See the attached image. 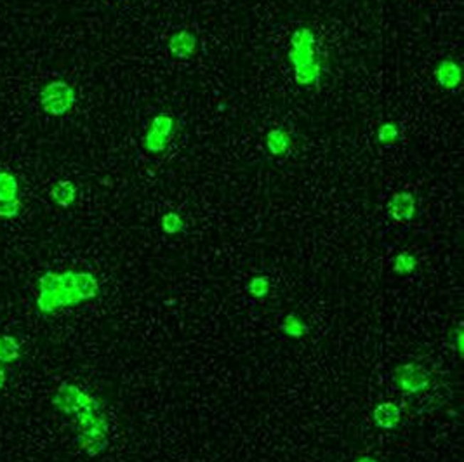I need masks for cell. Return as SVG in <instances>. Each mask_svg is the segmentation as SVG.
<instances>
[{
  "label": "cell",
  "mask_w": 464,
  "mask_h": 462,
  "mask_svg": "<svg viewBox=\"0 0 464 462\" xmlns=\"http://www.w3.org/2000/svg\"><path fill=\"white\" fill-rule=\"evenodd\" d=\"M294 70V80L301 87L317 85L322 78V65L317 53V37L312 28H297L290 35V47L287 53Z\"/></svg>",
  "instance_id": "6da1fadb"
},
{
  "label": "cell",
  "mask_w": 464,
  "mask_h": 462,
  "mask_svg": "<svg viewBox=\"0 0 464 462\" xmlns=\"http://www.w3.org/2000/svg\"><path fill=\"white\" fill-rule=\"evenodd\" d=\"M38 103L51 117H65L77 103V93L66 80H51L41 89Z\"/></svg>",
  "instance_id": "7a4b0ae2"
},
{
  "label": "cell",
  "mask_w": 464,
  "mask_h": 462,
  "mask_svg": "<svg viewBox=\"0 0 464 462\" xmlns=\"http://www.w3.org/2000/svg\"><path fill=\"white\" fill-rule=\"evenodd\" d=\"M176 130V120L174 117L169 113H159L152 118L150 125H148L147 132L143 136V148L144 152L157 155L167 149L169 143H171L172 136Z\"/></svg>",
  "instance_id": "3957f363"
},
{
  "label": "cell",
  "mask_w": 464,
  "mask_h": 462,
  "mask_svg": "<svg viewBox=\"0 0 464 462\" xmlns=\"http://www.w3.org/2000/svg\"><path fill=\"white\" fill-rule=\"evenodd\" d=\"M396 388L407 394H419L431 384V374L418 363H404L393 370Z\"/></svg>",
  "instance_id": "277c9868"
},
{
  "label": "cell",
  "mask_w": 464,
  "mask_h": 462,
  "mask_svg": "<svg viewBox=\"0 0 464 462\" xmlns=\"http://www.w3.org/2000/svg\"><path fill=\"white\" fill-rule=\"evenodd\" d=\"M89 393L82 388H78L75 384H70V382H65L58 388L56 393H54L53 405L54 409L60 410L65 416H75L78 410L82 409L88 400Z\"/></svg>",
  "instance_id": "5b68a950"
},
{
  "label": "cell",
  "mask_w": 464,
  "mask_h": 462,
  "mask_svg": "<svg viewBox=\"0 0 464 462\" xmlns=\"http://www.w3.org/2000/svg\"><path fill=\"white\" fill-rule=\"evenodd\" d=\"M418 212V200L411 191H396L388 202V216L395 223H411Z\"/></svg>",
  "instance_id": "8992f818"
},
{
  "label": "cell",
  "mask_w": 464,
  "mask_h": 462,
  "mask_svg": "<svg viewBox=\"0 0 464 462\" xmlns=\"http://www.w3.org/2000/svg\"><path fill=\"white\" fill-rule=\"evenodd\" d=\"M433 75L436 84H438V87H442L443 90H455L463 82L461 65L450 58L440 59L436 63Z\"/></svg>",
  "instance_id": "52a82bcc"
},
{
  "label": "cell",
  "mask_w": 464,
  "mask_h": 462,
  "mask_svg": "<svg viewBox=\"0 0 464 462\" xmlns=\"http://www.w3.org/2000/svg\"><path fill=\"white\" fill-rule=\"evenodd\" d=\"M167 51L178 59H190L199 51V38L191 30H178L169 38Z\"/></svg>",
  "instance_id": "ba28073f"
},
{
  "label": "cell",
  "mask_w": 464,
  "mask_h": 462,
  "mask_svg": "<svg viewBox=\"0 0 464 462\" xmlns=\"http://www.w3.org/2000/svg\"><path fill=\"white\" fill-rule=\"evenodd\" d=\"M372 421L379 429H395L402 421V409L395 401H381L372 410Z\"/></svg>",
  "instance_id": "9c48e42d"
},
{
  "label": "cell",
  "mask_w": 464,
  "mask_h": 462,
  "mask_svg": "<svg viewBox=\"0 0 464 462\" xmlns=\"http://www.w3.org/2000/svg\"><path fill=\"white\" fill-rule=\"evenodd\" d=\"M77 445L78 448L89 457L101 456L106 448H108L110 440L106 431H84L77 433Z\"/></svg>",
  "instance_id": "30bf717a"
},
{
  "label": "cell",
  "mask_w": 464,
  "mask_h": 462,
  "mask_svg": "<svg viewBox=\"0 0 464 462\" xmlns=\"http://www.w3.org/2000/svg\"><path fill=\"white\" fill-rule=\"evenodd\" d=\"M266 149L270 152V155L277 157V159H282V157H287L292 149V136L289 132L280 127H273L268 130L266 134Z\"/></svg>",
  "instance_id": "8fae6325"
},
{
  "label": "cell",
  "mask_w": 464,
  "mask_h": 462,
  "mask_svg": "<svg viewBox=\"0 0 464 462\" xmlns=\"http://www.w3.org/2000/svg\"><path fill=\"white\" fill-rule=\"evenodd\" d=\"M78 195V189L75 187V183L70 179H60L58 183H54V187L51 188L49 196L58 207L61 209H68L75 204Z\"/></svg>",
  "instance_id": "7c38bea8"
},
{
  "label": "cell",
  "mask_w": 464,
  "mask_h": 462,
  "mask_svg": "<svg viewBox=\"0 0 464 462\" xmlns=\"http://www.w3.org/2000/svg\"><path fill=\"white\" fill-rule=\"evenodd\" d=\"M75 289L80 301H93L100 295V282L89 271H75Z\"/></svg>",
  "instance_id": "4fadbf2b"
},
{
  "label": "cell",
  "mask_w": 464,
  "mask_h": 462,
  "mask_svg": "<svg viewBox=\"0 0 464 462\" xmlns=\"http://www.w3.org/2000/svg\"><path fill=\"white\" fill-rule=\"evenodd\" d=\"M60 308H73L80 304L82 301L75 289V271H65V273H60Z\"/></svg>",
  "instance_id": "5bb4252c"
},
{
  "label": "cell",
  "mask_w": 464,
  "mask_h": 462,
  "mask_svg": "<svg viewBox=\"0 0 464 462\" xmlns=\"http://www.w3.org/2000/svg\"><path fill=\"white\" fill-rule=\"evenodd\" d=\"M280 330L290 339H302L308 335L310 327H308V323H306L305 320L300 317V315L289 313V315H285L284 320H282Z\"/></svg>",
  "instance_id": "9a60e30c"
},
{
  "label": "cell",
  "mask_w": 464,
  "mask_h": 462,
  "mask_svg": "<svg viewBox=\"0 0 464 462\" xmlns=\"http://www.w3.org/2000/svg\"><path fill=\"white\" fill-rule=\"evenodd\" d=\"M21 358V345L13 335H0V363H14Z\"/></svg>",
  "instance_id": "2e32d148"
},
{
  "label": "cell",
  "mask_w": 464,
  "mask_h": 462,
  "mask_svg": "<svg viewBox=\"0 0 464 462\" xmlns=\"http://www.w3.org/2000/svg\"><path fill=\"white\" fill-rule=\"evenodd\" d=\"M19 181L9 171H0V202L19 199Z\"/></svg>",
  "instance_id": "e0dca14e"
},
{
  "label": "cell",
  "mask_w": 464,
  "mask_h": 462,
  "mask_svg": "<svg viewBox=\"0 0 464 462\" xmlns=\"http://www.w3.org/2000/svg\"><path fill=\"white\" fill-rule=\"evenodd\" d=\"M271 292V280L266 275L253 276L247 283V294L254 299H266Z\"/></svg>",
  "instance_id": "ac0fdd59"
},
{
  "label": "cell",
  "mask_w": 464,
  "mask_h": 462,
  "mask_svg": "<svg viewBox=\"0 0 464 462\" xmlns=\"http://www.w3.org/2000/svg\"><path fill=\"white\" fill-rule=\"evenodd\" d=\"M416 268H418V258L408 251L400 252L393 259V271L396 275H411L414 273Z\"/></svg>",
  "instance_id": "d6986e66"
},
{
  "label": "cell",
  "mask_w": 464,
  "mask_h": 462,
  "mask_svg": "<svg viewBox=\"0 0 464 462\" xmlns=\"http://www.w3.org/2000/svg\"><path fill=\"white\" fill-rule=\"evenodd\" d=\"M377 143L383 146H393L400 141V129L395 122H384L377 127Z\"/></svg>",
  "instance_id": "ffe728a7"
},
{
  "label": "cell",
  "mask_w": 464,
  "mask_h": 462,
  "mask_svg": "<svg viewBox=\"0 0 464 462\" xmlns=\"http://www.w3.org/2000/svg\"><path fill=\"white\" fill-rule=\"evenodd\" d=\"M160 228H162V231L165 235H179L181 231L184 230V221L183 217H181L179 212L176 211H169L165 212L162 216V219H160Z\"/></svg>",
  "instance_id": "44dd1931"
},
{
  "label": "cell",
  "mask_w": 464,
  "mask_h": 462,
  "mask_svg": "<svg viewBox=\"0 0 464 462\" xmlns=\"http://www.w3.org/2000/svg\"><path fill=\"white\" fill-rule=\"evenodd\" d=\"M60 285H61L60 273L47 271V273H44L41 278H38V294L58 295L60 294Z\"/></svg>",
  "instance_id": "7402d4cb"
},
{
  "label": "cell",
  "mask_w": 464,
  "mask_h": 462,
  "mask_svg": "<svg viewBox=\"0 0 464 462\" xmlns=\"http://www.w3.org/2000/svg\"><path fill=\"white\" fill-rule=\"evenodd\" d=\"M23 204L19 199L9 200V202H0V219H16L19 214H21Z\"/></svg>",
  "instance_id": "603a6c76"
},
{
  "label": "cell",
  "mask_w": 464,
  "mask_h": 462,
  "mask_svg": "<svg viewBox=\"0 0 464 462\" xmlns=\"http://www.w3.org/2000/svg\"><path fill=\"white\" fill-rule=\"evenodd\" d=\"M463 339H464V332H463V327L458 325L454 329V332H452V341H454V346H455V351H458V357L461 358L463 357Z\"/></svg>",
  "instance_id": "cb8c5ba5"
},
{
  "label": "cell",
  "mask_w": 464,
  "mask_h": 462,
  "mask_svg": "<svg viewBox=\"0 0 464 462\" xmlns=\"http://www.w3.org/2000/svg\"><path fill=\"white\" fill-rule=\"evenodd\" d=\"M6 381H7V374H6V369H4L2 365H0V389L6 386Z\"/></svg>",
  "instance_id": "d4e9b609"
},
{
  "label": "cell",
  "mask_w": 464,
  "mask_h": 462,
  "mask_svg": "<svg viewBox=\"0 0 464 462\" xmlns=\"http://www.w3.org/2000/svg\"><path fill=\"white\" fill-rule=\"evenodd\" d=\"M353 462H379V461H377L376 457H372V456H362V457H357V459Z\"/></svg>",
  "instance_id": "484cf974"
}]
</instances>
